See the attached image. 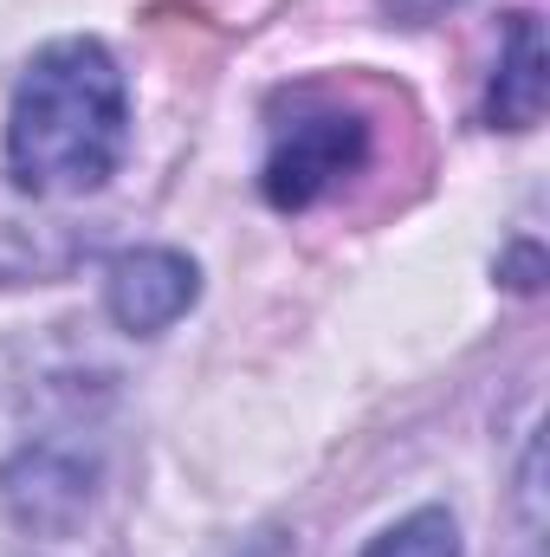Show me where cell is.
Masks as SVG:
<instances>
[{
	"mask_svg": "<svg viewBox=\"0 0 550 557\" xmlns=\"http://www.w3.org/2000/svg\"><path fill=\"white\" fill-rule=\"evenodd\" d=\"M130 156V85L111 46L52 39L7 104V182L26 195H91Z\"/></svg>",
	"mask_w": 550,
	"mask_h": 557,
	"instance_id": "6da1fadb",
	"label": "cell"
},
{
	"mask_svg": "<svg viewBox=\"0 0 550 557\" xmlns=\"http://www.w3.org/2000/svg\"><path fill=\"white\" fill-rule=\"evenodd\" d=\"M363 162H370V117L363 111H350L337 98H291V111L273 117L260 188L278 214H298V208L324 201L330 188H343Z\"/></svg>",
	"mask_w": 550,
	"mask_h": 557,
	"instance_id": "7a4b0ae2",
	"label": "cell"
},
{
	"mask_svg": "<svg viewBox=\"0 0 550 557\" xmlns=\"http://www.w3.org/2000/svg\"><path fill=\"white\" fill-rule=\"evenodd\" d=\"M195 298H201V267L175 247H130L104 267V311L137 337H155L175 318H188Z\"/></svg>",
	"mask_w": 550,
	"mask_h": 557,
	"instance_id": "3957f363",
	"label": "cell"
},
{
	"mask_svg": "<svg viewBox=\"0 0 550 557\" xmlns=\"http://www.w3.org/2000/svg\"><path fill=\"white\" fill-rule=\"evenodd\" d=\"M39 201L46 195H26V188L0 182V278H46L78 260V240Z\"/></svg>",
	"mask_w": 550,
	"mask_h": 557,
	"instance_id": "277c9868",
	"label": "cell"
},
{
	"mask_svg": "<svg viewBox=\"0 0 550 557\" xmlns=\"http://www.w3.org/2000/svg\"><path fill=\"white\" fill-rule=\"evenodd\" d=\"M545 33L532 13H512L505 20V46H499V72H492V98H486V117L492 131H532L545 117Z\"/></svg>",
	"mask_w": 550,
	"mask_h": 557,
	"instance_id": "5b68a950",
	"label": "cell"
},
{
	"mask_svg": "<svg viewBox=\"0 0 550 557\" xmlns=\"http://www.w3.org/2000/svg\"><path fill=\"white\" fill-rule=\"evenodd\" d=\"M363 557H460V519L447 506H421L409 519H396L383 539H370Z\"/></svg>",
	"mask_w": 550,
	"mask_h": 557,
	"instance_id": "8992f818",
	"label": "cell"
}]
</instances>
